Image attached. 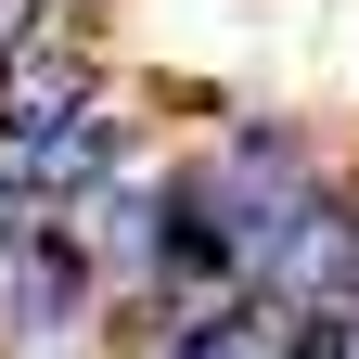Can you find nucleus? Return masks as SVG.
<instances>
[{"mask_svg": "<svg viewBox=\"0 0 359 359\" xmlns=\"http://www.w3.org/2000/svg\"><path fill=\"white\" fill-rule=\"evenodd\" d=\"M90 103H103V52H77V39H26L0 65V142H52Z\"/></svg>", "mask_w": 359, "mask_h": 359, "instance_id": "1", "label": "nucleus"}, {"mask_svg": "<svg viewBox=\"0 0 359 359\" xmlns=\"http://www.w3.org/2000/svg\"><path fill=\"white\" fill-rule=\"evenodd\" d=\"M0 167H13V193H26V205H77V193H116L128 142H116V116L90 103L77 128H52V142H0Z\"/></svg>", "mask_w": 359, "mask_h": 359, "instance_id": "2", "label": "nucleus"}]
</instances>
